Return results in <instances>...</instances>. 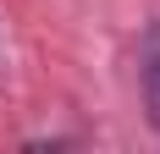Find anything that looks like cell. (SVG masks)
Masks as SVG:
<instances>
[{
    "label": "cell",
    "mask_w": 160,
    "mask_h": 154,
    "mask_svg": "<svg viewBox=\"0 0 160 154\" xmlns=\"http://www.w3.org/2000/svg\"><path fill=\"white\" fill-rule=\"evenodd\" d=\"M138 61H144V116H149V127L160 132V17L149 22Z\"/></svg>",
    "instance_id": "cell-1"
}]
</instances>
